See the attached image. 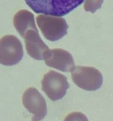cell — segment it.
Wrapping results in <instances>:
<instances>
[{
	"mask_svg": "<svg viewBox=\"0 0 113 121\" xmlns=\"http://www.w3.org/2000/svg\"><path fill=\"white\" fill-rule=\"evenodd\" d=\"M25 1L35 13L62 17L82 4L84 0H25Z\"/></svg>",
	"mask_w": 113,
	"mask_h": 121,
	"instance_id": "1",
	"label": "cell"
},
{
	"mask_svg": "<svg viewBox=\"0 0 113 121\" xmlns=\"http://www.w3.org/2000/svg\"><path fill=\"white\" fill-rule=\"evenodd\" d=\"M71 77L78 87L88 91L99 89L103 82L101 72L93 67H75L71 71Z\"/></svg>",
	"mask_w": 113,
	"mask_h": 121,
	"instance_id": "2",
	"label": "cell"
},
{
	"mask_svg": "<svg viewBox=\"0 0 113 121\" xmlns=\"http://www.w3.org/2000/svg\"><path fill=\"white\" fill-rule=\"evenodd\" d=\"M36 19L42 34L49 41H57L67 34L68 26L64 18L42 14Z\"/></svg>",
	"mask_w": 113,
	"mask_h": 121,
	"instance_id": "3",
	"label": "cell"
},
{
	"mask_svg": "<svg viewBox=\"0 0 113 121\" xmlns=\"http://www.w3.org/2000/svg\"><path fill=\"white\" fill-rule=\"evenodd\" d=\"M42 90L52 101L62 99L69 87L67 78L54 70L45 74L41 80Z\"/></svg>",
	"mask_w": 113,
	"mask_h": 121,
	"instance_id": "4",
	"label": "cell"
},
{
	"mask_svg": "<svg viewBox=\"0 0 113 121\" xmlns=\"http://www.w3.org/2000/svg\"><path fill=\"white\" fill-rule=\"evenodd\" d=\"M23 56L22 43L17 37L7 35L0 39V64L14 66L22 60Z\"/></svg>",
	"mask_w": 113,
	"mask_h": 121,
	"instance_id": "5",
	"label": "cell"
},
{
	"mask_svg": "<svg viewBox=\"0 0 113 121\" xmlns=\"http://www.w3.org/2000/svg\"><path fill=\"white\" fill-rule=\"evenodd\" d=\"M22 104L33 115L31 121H41L47 113L46 102L42 95L35 87H29L22 95Z\"/></svg>",
	"mask_w": 113,
	"mask_h": 121,
	"instance_id": "6",
	"label": "cell"
},
{
	"mask_svg": "<svg viewBox=\"0 0 113 121\" xmlns=\"http://www.w3.org/2000/svg\"><path fill=\"white\" fill-rule=\"evenodd\" d=\"M45 63L48 66L63 72H71L75 67L73 56L61 48L48 50L44 56Z\"/></svg>",
	"mask_w": 113,
	"mask_h": 121,
	"instance_id": "7",
	"label": "cell"
},
{
	"mask_svg": "<svg viewBox=\"0 0 113 121\" xmlns=\"http://www.w3.org/2000/svg\"><path fill=\"white\" fill-rule=\"evenodd\" d=\"M27 53L37 60H44L45 53L49 49L41 39L38 30L29 29L24 36Z\"/></svg>",
	"mask_w": 113,
	"mask_h": 121,
	"instance_id": "8",
	"label": "cell"
},
{
	"mask_svg": "<svg viewBox=\"0 0 113 121\" xmlns=\"http://www.w3.org/2000/svg\"><path fill=\"white\" fill-rule=\"evenodd\" d=\"M13 24L22 38L28 30H37L34 15L26 9H22L16 13L13 18Z\"/></svg>",
	"mask_w": 113,
	"mask_h": 121,
	"instance_id": "9",
	"label": "cell"
},
{
	"mask_svg": "<svg viewBox=\"0 0 113 121\" xmlns=\"http://www.w3.org/2000/svg\"><path fill=\"white\" fill-rule=\"evenodd\" d=\"M103 0H85L84 4L85 11L94 13L101 7Z\"/></svg>",
	"mask_w": 113,
	"mask_h": 121,
	"instance_id": "10",
	"label": "cell"
},
{
	"mask_svg": "<svg viewBox=\"0 0 113 121\" xmlns=\"http://www.w3.org/2000/svg\"><path fill=\"white\" fill-rule=\"evenodd\" d=\"M64 121H88L87 116L79 112H72L65 117Z\"/></svg>",
	"mask_w": 113,
	"mask_h": 121,
	"instance_id": "11",
	"label": "cell"
}]
</instances>
